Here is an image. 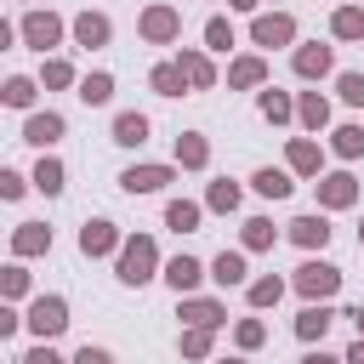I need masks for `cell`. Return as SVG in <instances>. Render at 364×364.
Listing matches in <instances>:
<instances>
[{
    "label": "cell",
    "mask_w": 364,
    "mask_h": 364,
    "mask_svg": "<svg viewBox=\"0 0 364 364\" xmlns=\"http://www.w3.org/2000/svg\"><path fill=\"white\" fill-rule=\"evenodd\" d=\"M148 267H154V245H148V239H131L125 256H119V279H125V284H142Z\"/></svg>",
    "instance_id": "6da1fadb"
},
{
    "label": "cell",
    "mask_w": 364,
    "mask_h": 364,
    "mask_svg": "<svg viewBox=\"0 0 364 364\" xmlns=\"http://www.w3.org/2000/svg\"><path fill=\"white\" fill-rule=\"evenodd\" d=\"M28 324H34V336H57V330L68 324V307H63L57 296H40V301L28 307Z\"/></svg>",
    "instance_id": "7a4b0ae2"
},
{
    "label": "cell",
    "mask_w": 364,
    "mask_h": 364,
    "mask_svg": "<svg viewBox=\"0 0 364 364\" xmlns=\"http://www.w3.org/2000/svg\"><path fill=\"white\" fill-rule=\"evenodd\" d=\"M165 182H171V171H165V165H131V171L119 176V188H125V193H154V188H165Z\"/></svg>",
    "instance_id": "3957f363"
},
{
    "label": "cell",
    "mask_w": 364,
    "mask_h": 364,
    "mask_svg": "<svg viewBox=\"0 0 364 364\" xmlns=\"http://www.w3.org/2000/svg\"><path fill=\"white\" fill-rule=\"evenodd\" d=\"M296 284H301V290H307V296H330V290H336V284H341V273H336V267H330V262H307V267H301V273H296Z\"/></svg>",
    "instance_id": "277c9868"
},
{
    "label": "cell",
    "mask_w": 364,
    "mask_h": 364,
    "mask_svg": "<svg viewBox=\"0 0 364 364\" xmlns=\"http://www.w3.org/2000/svg\"><path fill=\"white\" fill-rule=\"evenodd\" d=\"M23 136H28V142H34V148H51V142H57V136H63V119H57V114H34V119H28V131H23Z\"/></svg>",
    "instance_id": "5b68a950"
},
{
    "label": "cell",
    "mask_w": 364,
    "mask_h": 364,
    "mask_svg": "<svg viewBox=\"0 0 364 364\" xmlns=\"http://www.w3.org/2000/svg\"><path fill=\"white\" fill-rule=\"evenodd\" d=\"M114 142H125V148L148 142V119H142V114H119V119H114Z\"/></svg>",
    "instance_id": "8992f818"
},
{
    "label": "cell",
    "mask_w": 364,
    "mask_h": 364,
    "mask_svg": "<svg viewBox=\"0 0 364 364\" xmlns=\"http://www.w3.org/2000/svg\"><path fill=\"white\" fill-rule=\"evenodd\" d=\"M23 34H28V46H40V51H46V46L57 40V17H28V23H23Z\"/></svg>",
    "instance_id": "52a82bcc"
},
{
    "label": "cell",
    "mask_w": 364,
    "mask_h": 364,
    "mask_svg": "<svg viewBox=\"0 0 364 364\" xmlns=\"http://www.w3.org/2000/svg\"><path fill=\"white\" fill-rule=\"evenodd\" d=\"M108 245H114L108 222H85V233H80V250H85V256H97V250H108Z\"/></svg>",
    "instance_id": "ba28073f"
},
{
    "label": "cell",
    "mask_w": 364,
    "mask_h": 364,
    "mask_svg": "<svg viewBox=\"0 0 364 364\" xmlns=\"http://www.w3.org/2000/svg\"><path fill=\"white\" fill-rule=\"evenodd\" d=\"M165 279H171L176 290H193V284H199V262H188V256H176V262L165 267Z\"/></svg>",
    "instance_id": "9c48e42d"
},
{
    "label": "cell",
    "mask_w": 364,
    "mask_h": 364,
    "mask_svg": "<svg viewBox=\"0 0 364 364\" xmlns=\"http://www.w3.org/2000/svg\"><path fill=\"white\" fill-rule=\"evenodd\" d=\"M256 40H262V46L290 40V17H262V23H256Z\"/></svg>",
    "instance_id": "30bf717a"
},
{
    "label": "cell",
    "mask_w": 364,
    "mask_h": 364,
    "mask_svg": "<svg viewBox=\"0 0 364 364\" xmlns=\"http://www.w3.org/2000/svg\"><path fill=\"white\" fill-rule=\"evenodd\" d=\"M256 193L284 199V193H290V176H284V171H256Z\"/></svg>",
    "instance_id": "8fae6325"
},
{
    "label": "cell",
    "mask_w": 364,
    "mask_h": 364,
    "mask_svg": "<svg viewBox=\"0 0 364 364\" xmlns=\"http://www.w3.org/2000/svg\"><path fill=\"white\" fill-rule=\"evenodd\" d=\"M239 279H245V256L222 250V256H216V284H239Z\"/></svg>",
    "instance_id": "7c38bea8"
},
{
    "label": "cell",
    "mask_w": 364,
    "mask_h": 364,
    "mask_svg": "<svg viewBox=\"0 0 364 364\" xmlns=\"http://www.w3.org/2000/svg\"><path fill=\"white\" fill-rule=\"evenodd\" d=\"M74 34H80V46H102V40H108V23H102V17H80Z\"/></svg>",
    "instance_id": "4fadbf2b"
},
{
    "label": "cell",
    "mask_w": 364,
    "mask_h": 364,
    "mask_svg": "<svg viewBox=\"0 0 364 364\" xmlns=\"http://www.w3.org/2000/svg\"><path fill=\"white\" fill-rule=\"evenodd\" d=\"M296 68H301V74H324V68H330V51H324V46H307V51H296Z\"/></svg>",
    "instance_id": "5bb4252c"
},
{
    "label": "cell",
    "mask_w": 364,
    "mask_h": 364,
    "mask_svg": "<svg viewBox=\"0 0 364 364\" xmlns=\"http://www.w3.org/2000/svg\"><path fill=\"white\" fill-rule=\"evenodd\" d=\"M154 91H159V97H182V68H171V63L154 68Z\"/></svg>",
    "instance_id": "9a60e30c"
},
{
    "label": "cell",
    "mask_w": 364,
    "mask_h": 364,
    "mask_svg": "<svg viewBox=\"0 0 364 364\" xmlns=\"http://www.w3.org/2000/svg\"><path fill=\"white\" fill-rule=\"evenodd\" d=\"M165 222H171V228H176V233H188V228H193V222H199V205H188V199H176V205H171V210H165Z\"/></svg>",
    "instance_id": "2e32d148"
},
{
    "label": "cell",
    "mask_w": 364,
    "mask_h": 364,
    "mask_svg": "<svg viewBox=\"0 0 364 364\" xmlns=\"http://www.w3.org/2000/svg\"><path fill=\"white\" fill-rule=\"evenodd\" d=\"M296 239H301V245H324V239H330L324 216H301V222H296Z\"/></svg>",
    "instance_id": "e0dca14e"
},
{
    "label": "cell",
    "mask_w": 364,
    "mask_h": 364,
    "mask_svg": "<svg viewBox=\"0 0 364 364\" xmlns=\"http://www.w3.org/2000/svg\"><path fill=\"white\" fill-rule=\"evenodd\" d=\"M296 330H301V336L313 341V336H324V330H330V313H324V307H307V313L296 318Z\"/></svg>",
    "instance_id": "ac0fdd59"
},
{
    "label": "cell",
    "mask_w": 364,
    "mask_h": 364,
    "mask_svg": "<svg viewBox=\"0 0 364 364\" xmlns=\"http://www.w3.org/2000/svg\"><path fill=\"white\" fill-rule=\"evenodd\" d=\"M108 91H114V80H108V74H91V80H80V97H85V102H108Z\"/></svg>",
    "instance_id": "d6986e66"
},
{
    "label": "cell",
    "mask_w": 364,
    "mask_h": 364,
    "mask_svg": "<svg viewBox=\"0 0 364 364\" xmlns=\"http://www.w3.org/2000/svg\"><path fill=\"white\" fill-rule=\"evenodd\" d=\"M34 188L57 193V188H63V165H57V159H40V171H34Z\"/></svg>",
    "instance_id": "ffe728a7"
},
{
    "label": "cell",
    "mask_w": 364,
    "mask_h": 364,
    "mask_svg": "<svg viewBox=\"0 0 364 364\" xmlns=\"http://www.w3.org/2000/svg\"><path fill=\"white\" fill-rule=\"evenodd\" d=\"M40 245H51V233H40V222H23V233H17V250H40Z\"/></svg>",
    "instance_id": "44dd1931"
},
{
    "label": "cell",
    "mask_w": 364,
    "mask_h": 364,
    "mask_svg": "<svg viewBox=\"0 0 364 364\" xmlns=\"http://www.w3.org/2000/svg\"><path fill=\"white\" fill-rule=\"evenodd\" d=\"M6 102H11V108H28V102H34V85H28V80H11V85H6Z\"/></svg>",
    "instance_id": "7402d4cb"
},
{
    "label": "cell",
    "mask_w": 364,
    "mask_h": 364,
    "mask_svg": "<svg viewBox=\"0 0 364 364\" xmlns=\"http://www.w3.org/2000/svg\"><path fill=\"white\" fill-rule=\"evenodd\" d=\"M176 154H182V165H205V142H199V136H182Z\"/></svg>",
    "instance_id": "603a6c76"
},
{
    "label": "cell",
    "mask_w": 364,
    "mask_h": 364,
    "mask_svg": "<svg viewBox=\"0 0 364 364\" xmlns=\"http://www.w3.org/2000/svg\"><path fill=\"white\" fill-rule=\"evenodd\" d=\"M324 199H330V205H347V199H353V182H347V176H330V182H324Z\"/></svg>",
    "instance_id": "cb8c5ba5"
},
{
    "label": "cell",
    "mask_w": 364,
    "mask_h": 364,
    "mask_svg": "<svg viewBox=\"0 0 364 364\" xmlns=\"http://www.w3.org/2000/svg\"><path fill=\"white\" fill-rule=\"evenodd\" d=\"M210 205H216V210H233V205H239V188H233V182H216V188H210Z\"/></svg>",
    "instance_id": "d4e9b609"
},
{
    "label": "cell",
    "mask_w": 364,
    "mask_h": 364,
    "mask_svg": "<svg viewBox=\"0 0 364 364\" xmlns=\"http://www.w3.org/2000/svg\"><path fill=\"white\" fill-rule=\"evenodd\" d=\"M205 40H210V51H228V46H233V28H228V23H210Z\"/></svg>",
    "instance_id": "484cf974"
},
{
    "label": "cell",
    "mask_w": 364,
    "mask_h": 364,
    "mask_svg": "<svg viewBox=\"0 0 364 364\" xmlns=\"http://www.w3.org/2000/svg\"><path fill=\"white\" fill-rule=\"evenodd\" d=\"M250 301H256V307L279 301V279H262V284H250Z\"/></svg>",
    "instance_id": "4316f807"
},
{
    "label": "cell",
    "mask_w": 364,
    "mask_h": 364,
    "mask_svg": "<svg viewBox=\"0 0 364 364\" xmlns=\"http://www.w3.org/2000/svg\"><path fill=\"white\" fill-rule=\"evenodd\" d=\"M171 28H176V17H171V11H148V34H159V40H165Z\"/></svg>",
    "instance_id": "83f0119b"
},
{
    "label": "cell",
    "mask_w": 364,
    "mask_h": 364,
    "mask_svg": "<svg viewBox=\"0 0 364 364\" xmlns=\"http://www.w3.org/2000/svg\"><path fill=\"white\" fill-rule=\"evenodd\" d=\"M336 34H364V11H341L336 17Z\"/></svg>",
    "instance_id": "f1b7e54d"
},
{
    "label": "cell",
    "mask_w": 364,
    "mask_h": 364,
    "mask_svg": "<svg viewBox=\"0 0 364 364\" xmlns=\"http://www.w3.org/2000/svg\"><path fill=\"white\" fill-rule=\"evenodd\" d=\"M341 97H347V102H364V80H358V74H341Z\"/></svg>",
    "instance_id": "f546056e"
},
{
    "label": "cell",
    "mask_w": 364,
    "mask_h": 364,
    "mask_svg": "<svg viewBox=\"0 0 364 364\" xmlns=\"http://www.w3.org/2000/svg\"><path fill=\"white\" fill-rule=\"evenodd\" d=\"M301 119H307V125H324V102L307 97V102H301Z\"/></svg>",
    "instance_id": "4dcf8cb0"
},
{
    "label": "cell",
    "mask_w": 364,
    "mask_h": 364,
    "mask_svg": "<svg viewBox=\"0 0 364 364\" xmlns=\"http://www.w3.org/2000/svg\"><path fill=\"white\" fill-rule=\"evenodd\" d=\"M336 148H341V154H358L364 136H358V131H336Z\"/></svg>",
    "instance_id": "1f68e13d"
},
{
    "label": "cell",
    "mask_w": 364,
    "mask_h": 364,
    "mask_svg": "<svg viewBox=\"0 0 364 364\" xmlns=\"http://www.w3.org/2000/svg\"><path fill=\"white\" fill-rule=\"evenodd\" d=\"M245 239H250V245H267L273 228H267V222H245Z\"/></svg>",
    "instance_id": "d6a6232c"
},
{
    "label": "cell",
    "mask_w": 364,
    "mask_h": 364,
    "mask_svg": "<svg viewBox=\"0 0 364 364\" xmlns=\"http://www.w3.org/2000/svg\"><path fill=\"white\" fill-rule=\"evenodd\" d=\"M188 318H193V324H216V307H210V301H193Z\"/></svg>",
    "instance_id": "836d02e7"
},
{
    "label": "cell",
    "mask_w": 364,
    "mask_h": 364,
    "mask_svg": "<svg viewBox=\"0 0 364 364\" xmlns=\"http://www.w3.org/2000/svg\"><path fill=\"white\" fill-rule=\"evenodd\" d=\"M290 159H296V165H301V171H313V165H318V154H313V148H307V142H296V154H290Z\"/></svg>",
    "instance_id": "e575fe53"
},
{
    "label": "cell",
    "mask_w": 364,
    "mask_h": 364,
    "mask_svg": "<svg viewBox=\"0 0 364 364\" xmlns=\"http://www.w3.org/2000/svg\"><path fill=\"white\" fill-rule=\"evenodd\" d=\"M74 364H114V358H108L102 347H80V358H74Z\"/></svg>",
    "instance_id": "d590c367"
},
{
    "label": "cell",
    "mask_w": 364,
    "mask_h": 364,
    "mask_svg": "<svg viewBox=\"0 0 364 364\" xmlns=\"http://www.w3.org/2000/svg\"><path fill=\"white\" fill-rule=\"evenodd\" d=\"M262 114L267 119H284V97H262Z\"/></svg>",
    "instance_id": "8d00e7d4"
},
{
    "label": "cell",
    "mask_w": 364,
    "mask_h": 364,
    "mask_svg": "<svg viewBox=\"0 0 364 364\" xmlns=\"http://www.w3.org/2000/svg\"><path fill=\"white\" fill-rule=\"evenodd\" d=\"M23 364H63V358H57V353H46V347H34V353H28Z\"/></svg>",
    "instance_id": "74e56055"
},
{
    "label": "cell",
    "mask_w": 364,
    "mask_h": 364,
    "mask_svg": "<svg viewBox=\"0 0 364 364\" xmlns=\"http://www.w3.org/2000/svg\"><path fill=\"white\" fill-rule=\"evenodd\" d=\"M301 364H336V358H324V353H307V358H301Z\"/></svg>",
    "instance_id": "f35d334b"
},
{
    "label": "cell",
    "mask_w": 364,
    "mask_h": 364,
    "mask_svg": "<svg viewBox=\"0 0 364 364\" xmlns=\"http://www.w3.org/2000/svg\"><path fill=\"white\" fill-rule=\"evenodd\" d=\"M347 364H364V341H358V347H353V353H347Z\"/></svg>",
    "instance_id": "ab89813d"
},
{
    "label": "cell",
    "mask_w": 364,
    "mask_h": 364,
    "mask_svg": "<svg viewBox=\"0 0 364 364\" xmlns=\"http://www.w3.org/2000/svg\"><path fill=\"white\" fill-rule=\"evenodd\" d=\"M353 318H358V330H364V307H358V313H353Z\"/></svg>",
    "instance_id": "60d3db41"
},
{
    "label": "cell",
    "mask_w": 364,
    "mask_h": 364,
    "mask_svg": "<svg viewBox=\"0 0 364 364\" xmlns=\"http://www.w3.org/2000/svg\"><path fill=\"white\" fill-rule=\"evenodd\" d=\"M358 239H364V228H358Z\"/></svg>",
    "instance_id": "b9f144b4"
},
{
    "label": "cell",
    "mask_w": 364,
    "mask_h": 364,
    "mask_svg": "<svg viewBox=\"0 0 364 364\" xmlns=\"http://www.w3.org/2000/svg\"><path fill=\"white\" fill-rule=\"evenodd\" d=\"M228 364H239V358H228Z\"/></svg>",
    "instance_id": "7bdbcfd3"
}]
</instances>
